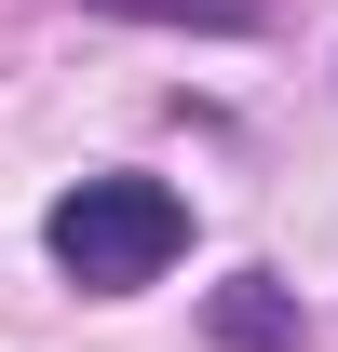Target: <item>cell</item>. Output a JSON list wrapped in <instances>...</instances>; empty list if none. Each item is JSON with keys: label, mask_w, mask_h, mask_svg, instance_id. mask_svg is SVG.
Returning a JSON list of instances; mask_svg holds the SVG:
<instances>
[{"label": "cell", "mask_w": 338, "mask_h": 352, "mask_svg": "<svg viewBox=\"0 0 338 352\" xmlns=\"http://www.w3.org/2000/svg\"><path fill=\"white\" fill-rule=\"evenodd\" d=\"M54 271L82 285V298H135V285H163L176 244H190V204H176L163 176H82L68 204H54Z\"/></svg>", "instance_id": "1"}, {"label": "cell", "mask_w": 338, "mask_h": 352, "mask_svg": "<svg viewBox=\"0 0 338 352\" xmlns=\"http://www.w3.org/2000/svg\"><path fill=\"white\" fill-rule=\"evenodd\" d=\"M95 14H135V28H257L271 0H95Z\"/></svg>", "instance_id": "3"}, {"label": "cell", "mask_w": 338, "mask_h": 352, "mask_svg": "<svg viewBox=\"0 0 338 352\" xmlns=\"http://www.w3.org/2000/svg\"><path fill=\"white\" fill-rule=\"evenodd\" d=\"M216 339L230 352H297V298L271 271H244V285H216Z\"/></svg>", "instance_id": "2"}]
</instances>
